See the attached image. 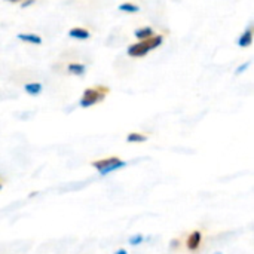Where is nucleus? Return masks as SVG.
<instances>
[{"instance_id": "nucleus-7", "label": "nucleus", "mask_w": 254, "mask_h": 254, "mask_svg": "<svg viewBox=\"0 0 254 254\" xmlns=\"http://www.w3.org/2000/svg\"><path fill=\"white\" fill-rule=\"evenodd\" d=\"M19 40H24V42H30V43H36L39 45L42 42V39L39 36H34V34H19L18 36Z\"/></svg>"}, {"instance_id": "nucleus-3", "label": "nucleus", "mask_w": 254, "mask_h": 254, "mask_svg": "<svg viewBox=\"0 0 254 254\" xmlns=\"http://www.w3.org/2000/svg\"><path fill=\"white\" fill-rule=\"evenodd\" d=\"M106 92H107L106 89H95V88L86 89L83 92L82 100H80V106L86 109V107H91V106L97 104L98 101H103V98L106 97Z\"/></svg>"}, {"instance_id": "nucleus-13", "label": "nucleus", "mask_w": 254, "mask_h": 254, "mask_svg": "<svg viewBox=\"0 0 254 254\" xmlns=\"http://www.w3.org/2000/svg\"><path fill=\"white\" fill-rule=\"evenodd\" d=\"M143 241H144V237L140 235V234H138V235H132V237L129 238V244H131V246H138V244H141Z\"/></svg>"}, {"instance_id": "nucleus-12", "label": "nucleus", "mask_w": 254, "mask_h": 254, "mask_svg": "<svg viewBox=\"0 0 254 254\" xmlns=\"http://www.w3.org/2000/svg\"><path fill=\"white\" fill-rule=\"evenodd\" d=\"M119 9L121 10H125V12H137L138 10V6H134L131 3H124V4L119 6Z\"/></svg>"}, {"instance_id": "nucleus-2", "label": "nucleus", "mask_w": 254, "mask_h": 254, "mask_svg": "<svg viewBox=\"0 0 254 254\" xmlns=\"http://www.w3.org/2000/svg\"><path fill=\"white\" fill-rule=\"evenodd\" d=\"M162 43V36H156V37H149V40H143L137 45H132L128 49V54L131 57H143L146 55L149 51L155 49L156 46H159Z\"/></svg>"}, {"instance_id": "nucleus-5", "label": "nucleus", "mask_w": 254, "mask_h": 254, "mask_svg": "<svg viewBox=\"0 0 254 254\" xmlns=\"http://www.w3.org/2000/svg\"><path fill=\"white\" fill-rule=\"evenodd\" d=\"M146 140H147V135L141 134V132H129L128 137H127L128 143H143Z\"/></svg>"}, {"instance_id": "nucleus-9", "label": "nucleus", "mask_w": 254, "mask_h": 254, "mask_svg": "<svg viewBox=\"0 0 254 254\" xmlns=\"http://www.w3.org/2000/svg\"><path fill=\"white\" fill-rule=\"evenodd\" d=\"M25 91L30 95H37L42 91V85L40 83H28V85H25Z\"/></svg>"}, {"instance_id": "nucleus-1", "label": "nucleus", "mask_w": 254, "mask_h": 254, "mask_svg": "<svg viewBox=\"0 0 254 254\" xmlns=\"http://www.w3.org/2000/svg\"><path fill=\"white\" fill-rule=\"evenodd\" d=\"M91 165L101 174V176H107L119 168L125 167V162L119 158V156H109V158H103V159H97L92 161Z\"/></svg>"}, {"instance_id": "nucleus-6", "label": "nucleus", "mask_w": 254, "mask_h": 254, "mask_svg": "<svg viewBox=\"0 0 254 254\" xmlns=\"http://www.w3.org/2000/svg\"><path fill=\"white\" fill-rule=\"evenodd\" d=\"M70 36L71 37H76V39L85 40V39L89 37V33L86 30H83V28H73V30H70Z\"/></svg>"}, {"instance_id": "nucleus-8", "label": "nucleus", "mask_w": 254, "mask_h": 254, "mask_svg": "<svg viewBox=\"0 0 254 254\" xmlns=\"http://www.w3.org/2000/svg\"><path fill=\"white\" fill-rule=\"evenodd\" d=\"M252 40H253V36H252V30L249 28L243 36H241V39H240V46H249V45H252Z\"/></svg>"}, {"instance_id": "nucleus-10", "label": "nucleus", "mask_w": 254, "mask_h": 254, "mask_svg": "<svg viewBox=\"0 0 254 254\" xmlns=\"http://www.w3.org/2000/svg\"><path fill=\"white\" fill-rule=\"evenodd\" d=\"M68 71L73 74H83L85 73V65L83 64H70Z\"/></svg>"}, {"instance_id": "nucleus-15", "label": "nucleus", "mask_w": 254, "mask_h": 254, "mask_svg": "<svg viewBox=\"0 0 254 254\" xmlns=\"http://www.w3.org/2000/svg\"><path fill=\"white\" fill-rule=\"evenodd\" d=\"M1 188H3V183L0 182V190H1Z\"/></svg>"}, {"instance_id": "nucleus-16", "label": "nucleus", "mask_w": 254, "mask_h": 254, "mask_svg": "<svg viewBox=\"0 0 254 254\" xmlns=\"http://www.w3.org/2000/svg\"><path fill=\"white\" fill-rule=\"evenodd\" d=\"M216 254H220V253H216Z\"/></svg>"}, {"instance_id": "nucleus-14", "label": "nucleus", "mask_w": 254, "mask_h": 254, "mask_svg": "<svg viewBox=\"0 0 254 254\" xmlns=\"http://www.w3.org/2000/svg\"><path fill=\"white\" fill-rule=\"evenodd\" d=\"M115 254H128V252H127L125 249H119V250H118Z\"/></svg>"}, {"instance_id": "nucleus-11", "label": "nucleus", "mask_w": 254, "mask_h": 254, "mask_svg": "<svg viewBox=\"0 0 254 254\" xmlns=\"http://www.w3.org/2000/svg\"><path fill=\"white\" fill-rule=\"evenodd\" d=\"M152 34H153V31H152V28H141V30H137L135 31V36L138 37V39H147V37H152Z\"/></svg>"}, {"instance_id": "nucleus-4", "label": "nucleus", "mask_w": 254, "mask_h": 254, "mask_svg": "<svg viewBox=\"0 0 254 254\" xmlns=\"http://www.w3.org/2000/svg\"><path fill=\"white\" fill-rule=\"evenodd\" d=\"M201 244H202V234L198 229L192 231L189 234V237L186 238V243H185L188 252H190V253H196L201 249Z\"/></svg>"}]
</instances>
